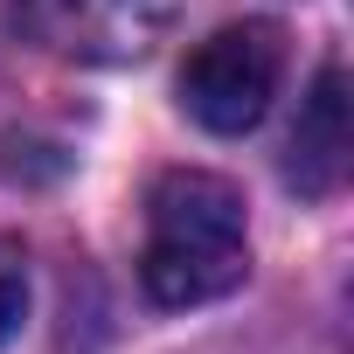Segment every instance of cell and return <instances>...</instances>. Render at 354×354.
I'll list each match as a JSON object with an SVG mask.
<instances>
[{
  "label": "cell",
  "mask_w": 354,
  "mask_h": 354,
  "mask_svg": "<svg viewBox=\"0 0 354 354\" xmlns=\"http://www.w3.org/2000/svg\"><path fill=\"white\" fill-rule=\"evenodd\" d=\"M250 271V236H243V195L223 174L174 167L146 195V250H139V285L160 306H209L236 292Z\"/></svg>",
  "instance_id": "cell-1"
},
{
  "label": "cell",
  "mask_w": 354,
  "mask_h": 354,
  "mask_svg": "<svg viewBox=\"0 0 354 354\" xmlns=\"http://www.w3.org/2000/svg\"><path fill=\"white\" fill-rule=\"evenodd\" d=\"M278 77H285V35L271 21H230L209 42L188 49V63H181V111L202 132L236 139V132H250L271 111Z\"/></svg>",
  "instance_id": "cell-2"
},
{
  "label": "cell",
  "mask_w": 354,
  "mask_h": 354,
  "mask_svg": "<svg viewBox=\"0 0 354 354\" xmlns=\"http://www.w3.org/2000/svg\"><path fill=\"white\" fill-rule=\"evenodd\" d=\"M181 0H15V28L63 63H139Z\"/></svg>",
  "instance_id": "cell-3"
},
{
  "label": "cell",
  "mask_w": 354,
  "mask_h": 354,
  "mask_svg": "<svg viewBox=\"0 0 354 354\" xmlns=\"http://www.w3.org/2000/svg\"><path fill=\"white\" fill-rule=\"evenodd\" d=\"M347 153H354V125H347V70L326 63L299 104V125L285 139V181L313 202H326L347 181Z\"/></svg>",
  "instance_id": "cell-4"
},
{
  "label": "cell",
  "mask_w": 354,
  "mask_h": 354,
  "mask_svg": "<svg viewBox=\"0 0 354 354\" xmlns=\"http://www.w3.org/2000/svg\"><path fill=\"white\" fill-rule=\"evenodd\" d=\"M21 319H28V250L15 236H0V347L15 340Z\"/></svg>",
  "instance_id": "cell-5"
}]
</instances>
